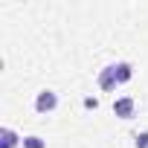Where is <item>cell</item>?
I'll list each match as a JSON object with an SVG mask.
<instances>
[{
	"label": "cell",
	"instance_id": "3",
	"mask_svg": "<svg viewBox=\"0 0 148 148\" xmlns=\"http://www.w3.org/2000/svg\"><path fill=\"white\" fill-rule=\"evenodd\" d=\"M113 113H116L119 119H131V116H134V99H131V96L116 99V102H113Z\"/></svg>",
	"mask_w": 148,
	"mask_h": 148
},
{
	"label": "cell",
	"instance_id": "4",
	"mask_svg": "<svg viewBox=\"0 0 148 148\" xmlns=\"http://www.w3.org/2000/svg\"><path fill=\"white\" fill-rule=\"evenodd\" d=\"M0 136H3V145H0V148H18V145H23V139H21L12 128H3V131H0Z\"/></svg>",
	"mask_w": 148,
	"mask_h": 148
},
{
	"label": "cell",
	"instance_id": "1",
	"mask_svg": "<svg viewBox=\"0 0 148 148\" xmlns=\"http://www.w3.org/2000/svg\"><path fill=\"white\" fill-rule=\"evenodd\" d=\"M58 108V96L52 93V90H41L38 96H35V110L38 113H52Z\"/></svg>",
	"mask_w": 148,
	"mask_h": 148
},
{
	"label": "cell",
	"instance_id": "6",
	"mask_svg": "<svg viewBox=\"0 0 148 148\" xmlns=\"http://www.w3.org/2000/svg\"><path fill=\"white\" fill-rule=\"evenodd\" d=\"M23 148H47V142L32 134V136H23Z\"/></svg>",
	"mask_w": 148,
	"mask_h": 148
},
{
	"label": "cell",
	"instance_id": "7",
	"mask_svg": "<svg viewBox=\"0 0 148 148\" xmlns=\"http://www.w3.org/2000/svg\"><path fill=\"white\" fill-rule=\"evenodd\" d=\"M134 145H136V148H148V131H145V134H136Z\"/></svg>",
	"mask_w": 148,
	"mask_h": 148
},
{
	"label": "cell",
	"instance_id": "5",
	"mask_svg": "<svg viewBox=\"0 0 148 148\" xmlns=\"http://www.w3.org/2000/svg\"><path fill=\"white\" fill-rule=\"evenodd\" d=\"M131 79H134V67H131L128 61H119V64H116V82L125 84V82H131Z\"/></svg>",
	"mask_w": 148,
	"mask_h": 148
},
{
	"label": "cell",
	"instance_id": "2",
	"mask_svg": "<svg viewBox=\"0 0 148 148\" xmlns=\"http://www.w3.org/2000/svg\"><path fill=\"white\" fill-rule=\"evenodd\" d=\"M116 64H110V67H105L102 73H99V87L105 90V93H110V90H116Z\"/></svg>",
	"mask_w": 148,
	"mask_h": 148
}]
</instances>
